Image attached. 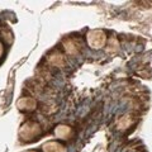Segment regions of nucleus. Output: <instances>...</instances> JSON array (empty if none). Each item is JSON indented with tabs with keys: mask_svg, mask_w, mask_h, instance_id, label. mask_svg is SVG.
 <instances>
[{
	"mask_svg": "<svg viewBox=\"0 0 152 152\" xmlns=\"http://www.w3.org/2000/svg\"><path fill=\"white\" fill-rule=\"evenodd\" d=\"M17 105L19 109H22V110H27V112H29V110H33V109H36L37 107V102L34 100L33 98H22V99H19L18 103H17Z\"/></svg>",
	"mask_w": 152,
	"mask_h": 152,
	"instance_id": "obj_3",
	"label": "nucleus"
},
{
	"mask_svg": "<svg viewBox=\"0 0 152 152\" xmlns=\"http://www.w3.org/2000/svg\"><path fill=\"white\" fill-rule=\"evenodd\" d=\"M48 60H50V62L53 65V66H58V67H61V66L65 65V58H64V56L60 55V53H53V55H51V56L48 57Z\"/></svg>",
	"mask_w": 152,
	"mask_h": 152,
	"instance_id": "obj_6",
	"label": "nucleus"
},
{
	"mask_svg": "<svg viewBox=\"0 0 152 152\" xmlns=\"http://www.w3.org/2000/svg\"><path fill=\"white\" fill-rule=\"evenodd\" d=\"M132 119L129 117H123L122 119L118 122V128H119V129H124V128H128L129 127L131 124H132Z\"/></svg>",
	"mask_w": 152,
	"mask_h": 152,
	"instance_id": "obj_8",
	"label": "nucleus"
},
{
	"mask_svg": "<svg viewBox=\"0 0 152 152\" xmlns=\"http://www.w3.org/2000/svg\"><path fill=\"white\" fill-rule=\"evenodd\" d=\"M45 152H66V147H64L58 142H55V141H50V142H46V143L42 146Z\"/></svg>",
	"mask_w": 152,
	"mask_h": 152,
	"instance_id": "obj_4",
	"label": "nucleus"
},
{
	"mask_svg": "<svg viewBox=\"0 0 152 152\" xmlns=\"http://www.w3.org/2000/svg\"><path fill=\"white\" fill-rule=\"evenodd\" d=\"M27 152H37V151H27Z\"/></svg>",
	"mask_w": 152,
	"mask_h": 152,
	"instance_id": "obj_10",
	"label": "nucleus"
},
{
	"mask_svg": "<svg viewBox=\"0 0 152 152\" xmlns=\"http://www.w3.org/2000/svg\"><path fill=\"white\" fill-rule=\"evenodd\" d=\"M107 36L102 29H94L90 31L88 34V43L94 50H100L105 46Z\"/></svg>",
	"mask_w": 152,
	"mask_h": 152,
	"instance_id": "obj_2",
	"label": "nucleus"
},
{
	"mask_svg": "<svg viewBox=\"0 0 152 152\" xmlns=\"http://www.w3.org/2000/svg\"><path fill=\"white\" fill-rule=\"evenodd\" d=\"M41 132H42V129L37 123L28 122L20 127V129H19V137H20L23 141L29 142V141H33L34 138H37V137L41 134Z\"/></svg>",
	"mask_w": 152,
	"mask_h": 152,
	"instance_id": "obj_1",
	"label": "nucleus"
},
{
	"mask_svg": "<svg viewBox=\"0 0 152 152\" xmlns=\"http://www.w3.org/2000/svg\"><path fill=\"white\" fill-rule=\"evenodd\" d=\"M64 45H65V50H66V52H69L70 55H76V53L79 52L77 46L75 45V42H74V41L67 39V41H65V42H64Z\"/></svg>",
	"mask_w": 152,
	"mask_h": 152,
	"instance_id": "obj_7",
	"label": "nucleus"
},
{
	"mask_svg": "<svg viewBox=\"0 0 152 152\" xmlns=\"http://www.w3.org/2000/svg\"><path fill=\"white\" fill-rule=\"evenodd\" d=\"M3 52H4V47H3V45H1V43H0V57H1Z\"/></svg>",
	"mask_w": 152,
	"mask_h": 152,
	"instance_id": "obj_9",
	"label": "nucleus"
},
{
	"mask_svg": "<svg viewBox=\"0 0 152 152\" xmlns=\"http://www.w3.org/2000/svg\"><path fill=\"white\" fill-rule=\"evenodd\" d=\"M71 133H72L71 128H70L69 126H65V124L57 126V127H56V129H55V134H56V137H58V138H62V140L69 138V137L71 136Z\"/></svg>",
	"mask_w": 152,
	"mask_h": 152,
	"instance_id": "obj_5",
	"label": "nucleus"
}]
</instances>
